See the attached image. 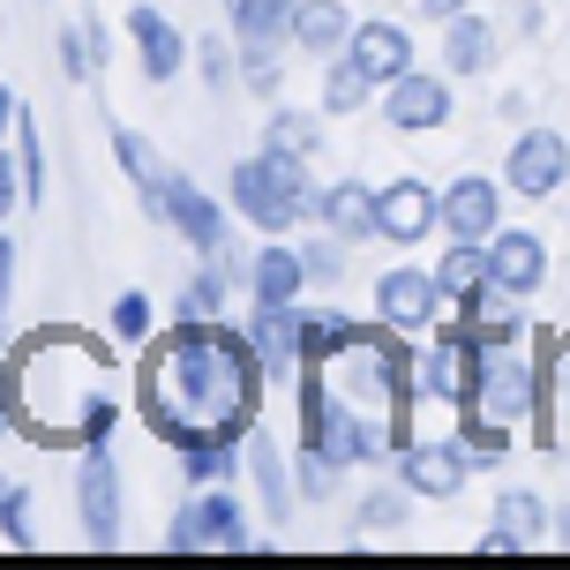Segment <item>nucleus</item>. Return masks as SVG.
Listing matches in <instances>:
<instances>
[{
  "label": "nucleus",
  "instance_id": "obj_39",
  "mask_svg": "<svg viewBox=\"0 0 570 570\" xmlns=\"http://www.w3.org/2000/svg\"><path fill=\"white\" fill-rule=\"evenodd\" d=\"M196 76L210 90H233L240 83V53H233V30L226 38H196Z\"/></svg>",
  "mask_w": 570,
  "mask_h": 570
},
{
  "label": "nucleus",
  "instance_id": "obj_28",
  "mask_svg": "<svg viewBox=\"0 0 570 570\" xmlns=\"http://www.w3.org/2000/svg\"><path fill=\"white\" fill-rule=\"evenodd\" d=\"M226 8L233 46H285V23H293V0H218Z\"/></svg>",
  "mask_w": 570,
  "mask_h": 570
},
{
  "label": "nucleus",
  "instance_id": "obj_20",
  "mask_svg": "<svg viewBox=\"0 0 570 570\" xmlns=\"http://www.w3.org/2000/svg\"><path fill=\"white\" fill-rule=\"evenodd\" d=\"M465 368H473V345L458 338V331H428V353H413L421 399H443V405L465 399Z\"/></svg>",
  "mask_w": 570,
  "mask_h": 570
},
{
  "label": "nucleus",
  "instance_id": "obj_25",
  "mask_svg": "<svg viewBox=\"0 0 570 570\" xmlns=\"http://www.w3.org/2000/svg\"><path fill=\"white\" fill-rule=\"evenodd\" d=\"M248 338H256V353H263V368L271 375H301V301L293 308H256L248 301Z\"/></svg>",
  "mask_w": 570,
  "mask_h": 570
},
{
  "label": "nucleus",
  "instance_id": "obj_47",
  "mask_svg": "<svg viewBox=\"0 0 570 570\" xmlns=\"http://www.w3.org/2000/svg\"><path fill=\"white\" fill-rule=\"evenodd\" d=\"M465 8H473V0H421L428 23H451V16H465Z\"/></svg>",
  "mask_w": 570,
  "mask_h": 570
},
{
  "label": "nucleus",
  "instance_id": "obj_7",
  "mask_svg": "<svg viewBox=\"0 0 570 570\" xmlns=\"http://www.w3.org/2000/svg\"><path fill=\"white\" fill-rule=\"evenodd\" d=\"M76 518H83L90 548H120V533H128V488H120L114 435L90 443V451H76Z\"/></svg>",
  "mask_w": 570,
  "mask_h": 570
},
{
  "label": "nucleus",
  "instance_id": "obj_40",
  "mask_svg": "<svg viewBox=\"0 0 570 570\" xmlns=\"http://www.w3.org/2000/svg\"><path fill=\"white\" fill-rule=\"evenodd\" d=\"M0 541L38 548V503H30V488H8V495H0Z\"/></svg>",
  "mask_w": 570,
  "mask_h": 570
},
{
  "label": "nucleus",
  "instance_id": "obj_32",
  "mask_svg": "<svg viewBox=\"0 0 570 570\" xmlns=\"http://www.w3.org/2000/svg\"><path fill=\"white\" fill-rule=\"evenodd\" d=\"M375 98H383V90H375L368 83V76H361V68H353V60H331V76H323V114H368V106H375Z\"/></svg>",
  "mask_w": 570,
  "mask_h": 570
},
{
  "label": "nucleus",
  "instance_id": "obj_29",
  "mask_svg": "<svg viewBox=\"0 0 570 570\" xmlns=\"http://www.w3.org/2000/svg\"><path fill=\"white\" fill-rule=\"evenodd\" d=\"M488 60H495V30H488L473 8L451 16V23H443V68H451V76H481Z\"/></svg>",
  "mask_w": 570,
  "mask_h": 570
},
{
  "label": "nucleus",
  "instance_id": "obj_14",
  "mask_svg": "<svg viewBox=\"0 0 570 570\" xmlns=\"http://www.w3.org/2000/svg\"><path fill=\"white\" fill-rule=\"evenodd\" d=\"M503 226V188L488 173H458L443 188V240H488Z\"/></svg>",
  "mask_w": 570,
  "mask_h": 570
},
{
  "label": "nucleus",
  "instance_id": "obj_21",
  "mask_svg": "<svg viewBox=\"0 0 570 570\" xmlns=\"http://www.w3.org/2000/svg\"><path fill=\"white\" fill-rule=\"evenodd\" d=\"M301 293H308V263H301V248H285V240L256 248V263H248V301H256V308H293Z\"/></svg>",
  "mask_w": 570,
  "mask_h": 570
},
{
  "label": "nucleus",
  "instance_id": "obj_22",
  "mask_svg": "<svg viewBox=\"0 0 570 570\" xmlns=\"http://www.w3.org/2000/svg\"><path fill=\"white\" fill-rule=\"evenodd\" d=\"M548 525H556V511H541V495L511 488V495L495 503V525L481 533V548H488V556H518V548H541Z\"/></svg>",
  "mask_w": 570,
  "mask_h": 570
},
{
  "label": "nucleus",
  "instance_id": "obj_48",
  "mask_svg": "<svg viewBox=\"0 0 570 570\" xmlns=\"http://www.w3.org/2000/svg\"><path fill=\"white\" fill-rule=\"evenodd\" d=\"M16 114H23V98H16V90H8V83H0V142H8V136H16Z\"/></svg>",
  "mask_w": 570,
  "mask_h": 570
},
{
  "label": "nucleus",
  "instance_id": "obj_33",
  "mask_svg": "<svg viewBox=\"0 0 570 570\" xmlns=\"http://www.w3.org/2000/svg\"><path fill=\"white\" fill-rule=\"evenodd\" d=\"M458 451L473 458V465H503V451H511V428L488 421V413H473V405H458Z\"/></svg>",
  "mask_w": 570,
  "mask_h": 570
},
{
  "label": "nucleus",
  "instance_id": "obj_9",
  "mask_svg": "<svg viewBox=\"0 0 570 570\" xmlns=\"http://www.w3.org/2000/svg\"><path fill=\"white\" fill-rule=\"evenodd\" d=\"M158 226H173L180 240H188V248H196V256H218V248L233 240L226 203L210 196L196 173H180V166L166 173V196H158Z\"/></svg>",
  "mask_w": 570,
  "mask_h": 570
},
{
  "label": "nucleus",
  "instance_id": "obj_46",
  "mask_svg": "<svg viewBox=\"0 0 570 570\" xmlns=\"http://www.w3.org/2000/svg\"><path fill=\"white\" fill-rule=\"evenodd\" d=\"M8 301H16V233L0 226V315H8Z\"/></svg>",
  "mask_w": 570,
  "mask_h": 570
},
{
  "label": "nucleus",
  "instance_id": "obj_35",
  "mask_svg": "<svg viewBox=\"0 0 570 570\" xmlns=\"http://www.w3.org/2000/svg\"><path fill=\"white\" fill-rule=\"evenodd\" d=\"M345 338H353V315H338V308H301V345H293V353H301V368H308V361H323V353H338Z\"/></svg>",
  "mask_w": 570,
  "mask_h": 570
},
{
  "label": "nucleus",
  "instance_id": "obj_49",
  "mask_svg": "<svg viewBox=\"0 0 570 570\" xmlns=\"http://www.w3.org/2000/svg\"><path fill=\"white\" fill-rule=\"evenodd\" d=\"M0 435H16V405H8V383H0Z\"/></svg>",
  "mask_w": 570,
  "mask_h": 570
},
{
  "label": "nucleus",
  "instance_id": "obj_16",
  "mask_svg": "<svg viewBox=\"0 0 570 570\" xmlns=\"http://www.w3.org/2000/svg\"><path fill=\"white\" fill-rule=\"evenodd\" d=\"M548 278V248H541V233H518V226H495L488 233V285H503V293H541Z\"/></svg>",
  "mask_w": 570,
  "mask_h": 570
},
{
  "label": "nucleus",
  "instance_id": "obj_45",
  "mask_svg": "<svg viewBox=\"0 0 570 570\" xmlns=\"http://www.w3.org/2000/svg\"><path fill=\"white\" fill-rule=\"evenodd\" d=\"M301 263H308V278H338L345 271V240L331 233V240H301Z\"/></svg>",
  "mask_w": 570,
  "mask_h": 570
},
{
  "label": "nucleus",
  "instance_id": "obj_13",
  "mask_svg": "<svg viewBox=\"0 0 570 570\" xmlns=\"http://www.w3.org/2000/svg\"><path fill=\"white\" fill-rule=\"evenodd\" d=\"M503 180H511L518 196H556L570 180V142L556 136V128H525V136L511 142V166H503Z\"/></svg>",
  "mask_w": 570,
  "mask_h": 570
},
{
  "label": "nucleus",
  "instance_id": "obj_42",
  "mask_svg": "<svg viewBox=\"0 0 570 570\" xmlns=\"http://www.w3.org/2000/svg\"><path fill=\"white\" fill-rule=\"evenodd\" d=\"M293 488H301V503H323V495L338 488V465H331L323 451H308V443H301V458H293Z\"/></svg>",
  "mask_w": 570,
  "mask_h": 570
},
{
  "label": "nucleus",
  "instance_id": "obj_4",
  "mask_svg": "<svg viewBox=\"0 0 570 570\" xmlns=\"http://www.w3.org/2000/svg\"><path fill=\"white\" fill-rule=\"evenodd\" d=\"M226 203L240 210V226L256 233H293L315 218L323 188L308 180V158H285V150H248L226 180Z\"/></svg>",
  "mask_w": 570,
  "mask_h": 570
},
{
  "label": "nucleus",
  "instance_id": "obj_2",
  "mask_svg": "<svg viewBox=\"0 0 570 570\" xmlns=\"http://www.w3.org/2000/svg\"><path fill=\"white\" fill-rule=\"evenodd\" d=\"M413 345L391 323H353L338 353H323L293 375V405H301V443L323 451L331 465H375L413 443Z\"/></svg>",
  "mask_w": 570,
  "mask_h": 570
},
{
  "label": "nucleus",
  "instance_id": "obj_6",
  "mask_svg": "<svg viewBox=\"0 0 570 570\" xmlns=\"http://www.w3.org/2000/svg\"><path fill=\"white\" fill-rule=\"evenodd\" d=\"M473 413H488V421L518 428L533 405H541V375H533V361H518L511 345H473V368H465V399Z\"/></svg>",
  "mask_w": 570,
  "mask_h": 570
},
{
  "label": "nucleus",
  "instance_id": "obj_23",
  "mask_svg": "<svg viewBox=\"0 0 570 570\" xmlns=\"http://www.w3.org/2000/svg\"><path fill=\"white\" fill-rule=\"evenodd\" d=\"M240 465L256 473V495H263V518L271 525H285L293 518V465H285V451L263 435V428H248V443H240Z\"/></svg>",
  "mask_w": 570,
  "mask_h": 570
},
{
  "label": "nucleus",
  "instance_id": "obj_38",
  "mask_svg": "<svg viewBox=\"0 0 570 570\" xmlns=\"http://www.w3.org/2000/svg\"><path fill=\"white\" fill-rule=\"evenodd\" d=\"M233 53H240V90L278 98V76H285V53H278V46H233Z\"/></svg>",
  "mask_w": 570,
  "mask_h": 570
},
{
  "label": "nucleus",
  "instance_id": "obj_30",
  "mask_svg": "<svg viewBox=\"0 0 570 570\" xmlns=\"http://www.w3.org/2000/svg\"><path fill=\"white\" fill-rule=\"evenodd\" d=\"M233 293H240V285H233L218 263L203 256V271H188V278H180V293H173V315H196V323H210V315L233 308Z\"/></svg>",
  "mask_w": 570,
  "mask_h": 570
},
{
  "label": "nucleus",
  "instance_id": "obj_18",
  "mask_svg": "<svg viewBox=\"0 0 570 570\" xmlns=\"http://www.w3.org/2000/svg\"><path fill=\"white\" fill-rule=\"evenodd\" d=\"M518 331H525V301L503 285H481V293L458 301V338L465 345H511Z\"/></svg>",
  "mask_w": 570,
  "mask_h": 570
},
{
  "label": "nucleus",
  "instance_id": "obj_8",
  "mask_svg": "<svg viewBox=\"0 0 570 570\" xmlns=\"http://www.w3.org/2000/svg\"><path fill=\"white\" fill-rule=\"evenodd\" d=\"M443 308H451V293H443V278L421 271V263H399V271L375 278V323H391L405 338H428V331L443 323Z\"/></svg>",
  "mask_w": 570,
  "mask_h": 570
},
{
  "label": "nucleus",
  "instance_id": "obj_41",
  "mask_svg": "<svg viewBox=\"0 0 570 570\" xmlns=\"http://www.w3.org/2000/svg\"><path fill=\"white\" fill-rule=\"evenodd\" d=\"M405 503H413V488H375V495H361V525H368V533H399L405 525Z\"/></svg>",
  "mask_w": 570,
  "mask_h": 570
},
{
  "label": "nucleus",
  "instance_id": "obj_1",
  "mask_svg": "<svg viewBox=\"0 0 570 570\" xmlns=\"http://www.w3.org/2000/svg\"><path fill=\"white\" fill-rule=\"evenodd\" d=\"M263 391H271V368H263L248 323H226V315H173L166 331H150L136 361V413L158 443H180V435H233L248 443V428L263 413Z\"/></svg>",
  "mask_w": 570,
  "mask_h": 570
},
{
  "label": "nucleus",
  "instance_id": "obj_51",
  "mask_svg": "<svg viewBox=\"0 0 570 570\" xmlns=\"http://www.w3.org/2000/svg\"><path fill=\"white\" fill-rule=\"evenodd\" d=\"M8 345H16V338H8V315H0V361H8Z\"/></svg>",
  "mask_w": 570,
  "mask_h": 570
},
{
  "label": "nucleus",
  "instance_id": "obj_12",
  "mask_svg": "<svg viewBox=\"0 0 570 570\" xmlns=\"http://www.w3.org/2000/svg\"><path fill=\"white\" fill-rule=\"evenodd\" d=\"M383 120H391L399 136L443 128V120H451V83H443V76H421V68H405L399 83H383Z\"/></svg>",
  "mask_w": 570,
  "mask_h": 570
},
{
  "label": "nucleus",
  "instance_id": "obj_50",
  "mask_svg": "<svg viewBox=\"0 0 570 570\" xmlns=\"http://www.w3.org/2000/svg\"><path fill=\"white\" fill-rule=\"evenodd\" d=\"M556 541H563V548H570V511H556Z\"/></svg>",
  "mask_w": 570,
  "mask_h": 570
},
{
  "label": "nucleus",
  "instance_id": "obj_15",
  "mask_svg": "<svg viewBox=\"0 0 570 570\" xmlns=\"http://www.w3.org/2000/svg\"><path fill=\"white\" fill-rule=\"evenodd\" d=\"M465 473H473V458L451 443H405L399 451V481L413 488V495H428V503H451L458 488H465Z\"/></svg>",
  "mask_w": 570,
  "mask_h": 570
},
{
  "label": "nucleus",
  "instance_id": "obj_26",
  "mask_svg": "<svg viewBox=\"0 0 570 570\" xmlns=\"http://www.w3.org/2000/svg\"><path fill=\"white\" fill-rule=\"evenodd\" d=\"M173 458H180V481H188V488H218V481L240 473V443H233V435H210V428L180 435Z\"/></svg>",
  "mask_w": 570,
  "mask_h": 570
},
{
  "label": "nucleus",
  "instance_id": "obj_52",
  "mask_svg": "<svg viewBox=\"0 0 570 570\" xmlns=\"http://www.w3.org/2000/svg\"><path fill=\"white\" fill-rule=\"evenodd\" d=\"M8 488H16V481H8V473H0V495H8Z\"/></svg>",
  "mask_w": 570,
  "mask_h": 570
},
{
  "label": "nucleus",
  "instance_id": "obj_10",
  "mask_svg": "<svg viewBox=\"0 0 570 570\" xmlns=\"http://www.w3.org/2000/svg\"><path fill=\"white\" fill-rule=\"evenodd\" d=\"M428 233H443V196L428 188V180H391V188H375V240H391V248H421Z\"/></svg>",
  "mask_w": 570,
  "mask_h": 570
},
{
  "label": "nucleus",
  "instance_id": "obj_43",
  "mask_svg": "<svg viewBox=\"0 0 570 570\" xmlns=\"http://www.w3.org/2000/svg\"><path fill=\"white\" fill-rule=\"evenodd\" d=\"M60 76H68V83H90V76H98V46H90V30H60Z\"/></svg>",
  "mask_w": 570,
  "mask_h": 570
},
{
  "label": "nucleus",
  "instance_id": "obj_5",
  "mask_svg": "<svg viewBox=\"0 0 570 570\" xmlns=\"http://www.w3.org/2000/svg\"><path fill=\"white\" fill-rule=\"evenodd\" d=\"M166 548L173 556H248V548H256V525L240 511V495L218 481V488H196V495L166 518Z\"/></svg>",
  "mask_w": 570,
  "mask_h": 570
},
{
  "label": "nucleus",
  "instance_id": "obj_44",
  "mask_svg": "<svg viewBox=\"0 0 570 570\" xmlns=\"http://www.w3.org/2000/svg\"><path fill=\"white\" fill-rule=\"evenodd\" d=\"M23 210V166H16V142H0V226Z\"/></svg>",
  "mask_w": 570,
  "mask_h": 570
},
{
  "label": "nucleus",
  "instance_id": "obj_31",
  "mask_svg": "<svg viewBox=\"0 0 570 570\" xmlns=\"http://www.w3.org/2000/svg\"><path fill=\"white\" fill-rule=\"evenodd\" d=\"M263 150H285V158H315V150H323V114H301V106H271V120H263Z\"/></svg>",
  "mask_w": 570,
  "mask_h": 570
},
{
  "label": "nucleus",
  "instance_id": "obj_36",
  "mask_svg": "<svg viewBox=\"0 0 570 570\" xmlns=\"http://www.w3.org/2000/svg\"><path fill=\"white\" fill-rule=\"evenodd\" d=\"M106 323H114V345H120V353H142V345H150V331H158L150 293H136V285H128V293H114V315H106Z\"/></svg>",
  "mask_w": 570,
  "mask_h": 570
},
{
  "label": "nucleus",
  "instance_id": "obj_24",
  "mask_svg": "<svg viewBox=\"0 0 570 570\" xmlns=\"http://www.w3.org/2000/svg\"><path fill=\"white\" fill-rule=\"evenodd\" d=\"M114 166L128 173V188L142 196V210L158 218V196H166V173H173V158L158 150V142L142 136V128H114Z\"/></svg>",
  "mask_w": 570,
  "mask_h": 570
},
{
  "label": "nucleus",
  "instance_id": "obj_19",
  "mask_svg": "<svg viewBox=\"0 0 570 570\" xmlns=\"http://www.w3.org/2000/svg\"><path fill=\"white\" fill-rule=\"evenodd\" d=\"M345 60H353V68L383 90V83H399L405 68H413V38H405V23H353Z\"/></svg>",
  "mask_w": 570,
  "mask_h": 570
},
{
  "label": "nucleus",
  "instance_id": "obj_34",
  "mask_svg": "<svg viewBox=\"0 0 570 570\" xmlns=\"http://www.w3.org/2000/svg\"><path fill=\"white\" fill-rule=\"evenodd\" d=\"M435 278H443V293H451V301L481 293V285H488V240H451V256L435 263Z\"/></svg>",
  "mask_w": 570,
  "mask_h": 570
},
{
  "label": "nucleus",
  "instance_id": "obj_17",
  "mask_svg": "<svg viewBox=\"0 0 570 570\" xmlns=\"http://www.w3.org/2000/svg\"><path fill=\"white\" fill-rule=\"evenodd\" d=\"M345 38H353V8H345V0H293L285 46H293L301 60H338Z\"/></svg>",
  "mask_w": 570,
  "mask_h": 570
},
{
  "label": "nucleus",
  "instance_id": "obj_11",
  "mask_svg": "<svg viewBox=\"0 0 570 570\" xmlns=\"http://www.w3.org/2000/svg\"><path fill=\"white\" fill-rule=\"evenodd\" d=\"M128 46H136V60H142V76H150V83H180V68L196 60V38L173 23L166 8H150V0L128 8Z\"/></svg>",
  "mask_w": 570,
  "mask_h": 570
},
{
  "label": "nucleus",
  "instance_id": "obj_3",
  "mask_svg": "<svg viewBox=\"0 0 570 570\" xmlns=\"http://www.w3.org/2000/svg\"><path fill=\"white\" fill-rule=\"evenodd\" d=\"M0 383L16 405V435H30L38 451H90L120 428V353L90 331L46 323L16 338Z\"/></svg>",
  "mask_w": 570,
  "mask_h": 570
},
{
  "label": "nucleus",
  "instance_id": "obj_27",
  "mask_svg": "<svg viewBox=\"0 0 570 570\" xmlns=\"http://www.w3.org/2000/svg\"><path fill=\"white\" fill-rule=\"evenodd\" d=\"M315 218H323V233H338L345 248L353 240H375V188L368 180H338V188H323Z\"/></svg>",
  "mask_w": 570,
  "mask_h": 570
},
{
  "label": "nucleus",
  "instance_id": "obj_37",
  "mask_svg": "<svg viewBox=\"0 0 570 570\" xmlns=\"http://www.w3.org/2000/svg\"><path fill=\"white\" fill-rule=\"evenodd\" d=\"M16 166H23V210L46 203V142H38V120L16 114Z\"/></svg>",
  "mask_w": 570,
  "mask_h": 570
}]
</instances>
